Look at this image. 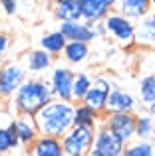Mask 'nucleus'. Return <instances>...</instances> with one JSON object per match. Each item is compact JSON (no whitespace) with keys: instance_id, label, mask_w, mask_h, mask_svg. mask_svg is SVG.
<instances>
[{"instance_id":"1","label":"nucleus","mask_w":155,"mask_h":156,"mask_svg":"<svg viewBox=\"0 0 155 156\" xmlns=\"http://www.w3.org/2000/svg\"><path fill=\"white\" fill-rule=\"evenodd\" d=\"M74 101L52 97L38 113L34 115V121L38 125L40 134L62 138L74 125Z\"/></svg>"},{"instance_id":"2","label":"nucleus","mask_w":155,"mask_h":156,"mask_svg":"<svg viewBox=\"0 0 155 156\" xmlns=\"http://www.w3.org/2000/svg\"><path fill=\"white\" fill-rule=\"evenodd\" d=\"M12 97H14L16 113L34 117V115L54 97V93H52L50 81L34 79V77H32V79H24Z\"/></svg>"},{"instance_id":"3","label":"nucleus","mask_w":155,"mask_h":156,"mask_svg":"<svg viewBox=\"0 0 155 156\" xmlns=\"http://www.w3.org/2000/svg\"><path fill=\"white\" fill-rule=\"evenodd\" d=\"M96 129L84 125H72V129L62 136L64 156H85L93 144Z\"/></svg>"},{"instance_id":"4","label":"nucleus","mask_w":155,"mask_h":156,"mask_svg":"<svg viewBox=\"0 0 155 156\" xmlns=\"http://www.w3.org/2000/svg\"><path fill=\"white\" fill-rule=\"evenodd\" d=\"M104 26H105L108 36H112L119 46L129 48V46L135 44V24H133V20H129L127 16L112 10L104 18Z\"/></svg>"},{"instance_id":"5","label":"nucleus","mask_w":155,"mask_h":156,"mask_svg":"<svg viewBox=\"0 0 155 156\" xmlns=\"http://www.w3.org/2000/svg\"><path fill=\"white\" fill-rule=\"evenodd\" d=\"M100 122L108 126L115 136H119L125 144L135 138V115H133V111H105L104 119Z\"/></svg>"},{"instance_id":"6","label":"nucleus","mask_w":155,"mask_h":156,"mask_svg":"<svg viewBox=\"0 0 155 156\" xmlns=\"http://www.w3.org/2000/svg\"><path fill=\"white\" fill-rule=\"evenodd\" d=\"M123 154H125V142L100 122L96 126V136H93V144L89 148V156H123Z\"/></svg>"},{"instance_id":"7","label":"nucleus","mask_w":155,"mask_h":156,"mask_svg":"<svg viewBox=\"0 0 155 156\" xmlns=\"http://www.w3.org/2000/svg\"><path fill=\"white\" fill-rule=\"evenodd\" d=\"M74 77H76V73L68 65H56L50 73V87H52L54 97L66 99V101H74V97H72Z\"/></svg>"},{"instance_id":"8","label":"nucleus","mask_w":155,"mask_h":156,"mask_svg":"<svg viewBox=\"0 0 155 156\" xmlns=\"http://www.w3.org/2000/svg\"><path fill=\"white\" fill-rule=\"evenodd\" d=\"M112 81L108 79V77L100 75L96 77V79L92 81V85H89L88 93H85L84 97V103L93 107V109L97 111V113L104 115L105 113V105H108V97H109V91H112Z\"/></svg>"},{"instance_id":"9","label":"nucleus","mask_w":155,"mask_h":156,"mask_svg":"<svg viewBox=\"0 0 155 156\" xmlns=\"http://www.w3.org/2000/svg\"><path fill=\"white\" fill-rule=\"evenodd\" d=\"M28 69L18 61H6L0 67V77H2V87H4V97H12L14 91L20 87L24 79H26Z\"/></svg>"},{"instance_id":"10","label":"nucleus","mask_w":155,"mask_h":156,"mask_svg":"<svg viewBox=\"0 0 155 156\" xmlns=\"http://www.w3.org/2000/svg\"><path fill=\"white\" fill-rule=\"evenodd\" d=\"M117 0H80L81 20L85 22H101L115 8Z\"/></svg>"},{"instance_id":"11","label":"nucleus","mask_w":155,"mask_h":156,"mask_svg":"<svg viewBox=\"0 0 155 156\" xmlns=\"http://www.w3.org/2000/svg\"><path fill=\"white\" fill-rule=\"evenodd\" d=\"M60 32L66 36V40H78V42H93L96 34L89 22L85 20H68V22H60Z\"/></svg>"},{"instance_id":"12","label":"nucleus","mask_w":155,"mask_h":156,"mask_svg":"<svg viewBox=\"0 0 155 156\" xmlns=\"http://www.w3.org/2000/svg\"><path fill=\"white\" fill-rule=\"evenodd\" d=\"M28 152L32 156H64L62 138L50 136V134H38L36 140L28 146Z\"/></svg>"},{"instance_id":"13","label":"nucleus","mask_w":155,"mask_h":156,"mask_svg":"<svg viewBox=\"0 0 155 156\" xmlns=\"http://www.w3.org/2000/svg\"><path fill=\"white\" fill-rule=\"evenodd\" d=\"M135 44L155 50V12H149L135 24Z\"/></svg>"},{"instance_id":"14","label":"nucleus","mask_w":155,"mask_h":156,"mask_svg":"<svg viewBox=\"0 0 155 156\" xmlns=\"http://www.w3.org/2000/svg\"><path fill=\"white\" fill-rule=\"evenodd\" d=\"M16 134H18L20 146L28 148L36 140V136L40 134L34 117H30V115H18V119H16Z\"/></svg>"},{"instance_id":"15","label":"nucleus","mask_w":155,"mask_h":156,"mask_svg":"<svg viewBox=\"0 0 155 156\" xmlns=\"http://www.w3.org/2000/svg\"><path fill=\"white\" fill-rule=\"evenodd\" d=\"M135 107H137V99L129 91H125L121 87H112L105 111H135Z\"/></svg>"},{"instance_id":"16","label":"nucleus","mask_w":155,"mask_h":156,"mask_svg":"<svg viewBox=\"0 0 155 156\" xmlns=\"http://www.w3.org/2000/svg\"><path fill=\"white\" fill-rule=\"evenodd\" d=\"M115 8H117L119 14L127 16L133 22H137L139 18H143L145 14H149V12L153 10L151 0H117Z\"/></svg>"},{"instance_id":"17","label":"nucleus","mask_w":155,"mask_h":156,"mask_svg":"<svg viewBox=\"0 0 155 156\" xmlns=\"http://www.w3.org/2000/svg\"><path fill=\"white\" fill-rule=\"evenodd\" d=\"M54 65V55L48 53L46 50H30L26 53V69L30 73H44Z\"/></svg>"},{"instance_id":"18","label":"nucleus","mask_w":155,"mask_h":156,"mask_svg":"<svg viewBox=\"0 0 155 156\" xmlns=\"http://www.w3.org/2000/svg\"><path fill=\"white\" fill-rule=\"evenodd\" d=\"M64 61L70 65H80L89 57V44L88 42H78V40H68L62 51Z\"/></svg>"},{"instance_id":"19","label":"nucleus","mask_w":155,"mask_h":156,"mask_svg":"<svg viewBox=\"0 0 155 156\" xmlns=\"http://www.w3.org/2000/svg\"><path fill=\"white\" fill-rule=\"evenodd\" d=\"M52 10H54V16L60 20V22H68V20H81L80 0H54Z\"/></svg>"},{"instance_id":"20","label":"nucleus","mask_w":155,"mask_h":156,"mask_svg":"<svg viewBox=\"0 0 155 156\" xmlns=\"http://www.w3.org/2000/svg\"><path fill=\"white\" fill-rule=\"evenodd\" d=\"M101 113H97L93 107L85 105L84 101H80V103H76L74 107V125H84V126H93L96 129L97 125H100Z\"/></svg>"},{"instance_id":"21","label":"nucleus","mask_w":155,"mask_h":156,"mask_svg":"<svg viewBox=\"0 0 155 156\" xmlns=\"http://www.w3.org/2000/svg\"><path fill=\"white\" fill-rule=\"evenodd\" d=\"M16 148H20L18 134H16V119H10L6 126L0 125V154H8Z\"/></svg>"},{"instance_id":"22","label":"nucleus","mask_w":155,"mask_h":156,"mask_svg":"<svg viewBox=\"0 0 155 156\" xmlns=\"http://www.w3.org/2000/svg\"><path fill=\"white\" fill-rule=\"evenodd\" d=\"M66 42H68L66 36L60 30H54V32H48V34H44L42 38H40V48L46 50L48 53H52V55H60V53L64 51Z\"/></svg>"},{"instance_id":"23","label":"nucleus","mask_w":155,"mask_h":156,"mask_svg":"<svg viewBox=\"0 0 155 156\" xmlns=\"http://www.w3.org/2000/svg\"><path fill=\"white\" fill-rule=\"evenodd\" d=\"M155 134V119L149 113L135 115V138H149Z\"/></svg>"},{"instance_id":"24","label":"nucleus","mask_w":155,"mask_h":156,"mask_svg":"<svg viewBox=\"0 0 155 156\" xmlns=\"http://www.w3.org/2000/svg\"><path fill=\"white\" fill-rule=\"evenodd\" d=\"M155 146L153 142H149L147 138H133L131 142L125 144V154L123 156H153Z\"/></svg>"},{"instance_id":"25","label":"nucleus","mask_w":155,"mask_h":156,"mask_svg":"<svg viewBox=\"0 0 155 156\" xmlns=\"http://www.w3.org/2000/svg\"><path fill=\"white\" fill-rule=\"evenodd\" d=\"M92 77L88 75V73H76L74 77V85H72V97H74V103H80V101H84L85 93H88L89 85H92Z\"/></svg>"},{"instance_id":"26","label":"nucleus","mask_w":155,"mask_h":156,"mask_svg":"<svg viewBox=\"0 0 155 156\" xmlns=\"http://www.w3.org/2000/svg\"><path fill=\"white\" fill-rule=\"evenodd\" d=\"M139 99H141V103H145V105H149L151 101H155V75L153 73L141 77V81H139Z\"/></svg>"},{"instance_id":"27","label":"nucleus","mask_w":155,"mask_h":156,"mask_svg":"<svg viewBox=\"0 0 155 156\" xmlns=\"http://www.w3.org/2000/svg\"><path fill=\"white\" fill-rule=\"evenodd\" d=\"M18 0H0V8L4 10V14L8 16H14L18 12Z\"/></svg>"},{"instance_id":"28","label":"nucleus","mask_w":155,"mask_h":156,"mask_svg":"<svg viewBox=\"0 0 155 156\" xmlns=\"http://www.w3.org/2000/svg\"><path fill=\"white\" fill-rule=\"evenodd\" d=\"M8 48H10V38H8L6 34H2V32H0V55L8 51Z\"/></svg>"},{"instance_id":"29","label":"nucleus","mask_w":155,"mask_h":156,"mask_svg":"<svg viewBox=\"0 0 155 156\" xmlns=\"http://www.w3.org/2000/svg\"><path fill=\"white\" fill-rule=\"evenodd\" d=\"M147 113H149V115H151V117L155 119V101H151V103L147 105Z\"/></svg>"},{"instance_id":"30","label":"nucleus","mask_w":155,"mask_h":156,"mask_svg":"<svg viewBox=\"0 0 155 156\" xmlns=\"http://www.w3.org/2000/svg\"><path fill=\"white\" fill-rule=\"evenodd\" d=\"M0 99H4V87H2V77H0Z\"/></svg>"},{"instance_id":"31","label":"nucleus","mask_w":155,"mask_h":156,"mask_svg":"<svg viewBox=\"0 0 155 156\" xmlns=\"http://www.w3.org/2000/svg\"><path fill=\"white\" fill-rule=\"evenodd\" d=\"M18 2H22V4H36L38 0H18Z\"/></svg>"},{"instance_id":"32","label":"nucleus","mask_w":155,"mask_h":156,"mask_svg":"<svg viewBox=\"0 0 155 156\" xmlns=\"http://www.w3.org/2000/svg\"><path fill=\"white\" fill-rule=\"evenodd\" d=\"M151 8H153V10H155V0H151Z\"/></svg>"}]
</instances>
